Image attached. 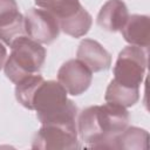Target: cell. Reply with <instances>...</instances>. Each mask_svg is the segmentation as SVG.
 <instances>
[{
	"mask_svg": "<svg viewBox=\"0 0 150 150\" xmlns=\"http://www.w3.org/2000/svg\"><path fill=\"white\" fill-rule=\"evenodd\" d=\"M57 81H43L33 98V110L41 124L77 125V107Z\"/></svg>",
	"mask_w": 150,
	"mask_h": 150,
	"instance_id": "2",
	"label": "cell"
},
{
	"mask_svg": "<svg viewBox=\"0 0 150 150\" xmlns=\"http://www.w3.org/2000/svg\"><path fill=\"white\" fill-rule=\"evenodd\" d=\"M26 35L39 43L49 45L60 34L59 20L48 11L42 8H29L25 15Z\"/></svg>",
	"mask_w": 150,
	"mask_h": 150,
	"instance_id": "6",
	"label": "cell"
},
{
	"mask_svg": "<svg viewBox=\"0 0 150 150\" xmlns=\"http://www.w3.org/2000/svg\"><path fill=\"white\" fill-rule=\"evenodd\" d=\"M121 32L129 45L148 49L150 42V19L148 15H129Z\"/></svg>",
	"mask_w": 150,
	"mask_h": 150,
	"instance_id": "10",
	"label": "cell"
},
{
	"mask_svg": "<svg viewBox=\"0 0 150 150\" xmlns=\"http://www.w3.org/2000/svg\"><path fill=\"white\" fill-rule=\"evenodd\" d=\"M104 100L105 102H111L124 108H129L136 104L139 100V88L127 87L115 80H111L107 87Z\"/></svg>",
	"mask_w": 150,
	"mask_h": 150,
	"instance_id": "12",
	"label": "cell"
},
{
	"mask_svg": "<svg viewBox=\"0 0 150 150\" xmlns=\"http://www.w3.org/2000/svg\"><path fill=\"white\" fill-rule=\"evenodd\" d=\"M26 35L25 30V16L21 15L18 20L11 25L0 28V41L7 46H12L19 38Z\"/></svg>",
	"mask_w": 150,
	"mask_h": 150,
	"instance_id": "16",
	"label": "cell"
},
{
	"mask_svg": "<svg viewBox=\"0 0 150 150\" xmlns=\"http://www.w3.org/2000/svg\"><path fill=\"white\" fill-rule=\"evenodd\" d=\"M91 23L93 18L83 6H81V8L73 15L59 20L60 29L71 38L84 36L89 32Z\"/></svg>",
	"mask_w": 150,
	"mask_h": 150,
	"instance_id": "11",
	"label": "cell"
},
{
	"mask_svg": "<svg viewBox=\"0 0 150 150\" xmlns=\"http://www.w3.org/2000/svg\"><path fill=\"white\" fill-rule=\"evenodd\" d=\"M93 71L80 60L66 61L57 71V82L71 96L83 94L91 84Z\"/></svg>",
	"mask_w": 150,
	"mask_h": 150,
	"instance_id": "7",
	"label": "cell"
},
{
	"mask_svg": "<svg viewBox=\"0 0 150 150\" xmlns=\"http://www.w3.org/2000/svg\"><path fill=\"white\" fill-rule=\"evenodd\" d=\"M116 149L123 150H142L148 148L149 134L144 129L137 127H127L116 136Z\"/></svg>",
	"mask_w": 150,
	"mask_h": 150,
	"instance_id": "13",
	"label": "cell"
},
{
	"mask_svg": "<svg viewBox=\"0 0 150 150\" xmlns=\"http://www.w3.org/2000/svg\"><path fill=\"white\" fill-rule=\"evenodd\" d=\"M43 81H45V79L41 75L33 74V75L27 76L26 79H23L19 83H16V86H15V97H16L18 102L22 107H25L29 110H33L34 95H35L38 88L40 87V84Z\"/></svg>",
	"mask_w": 150,
	"mask_h": 150,
	"instance_id": "14",
	"label": "cell"
},
{
	"mask_svg": "<svg viewBox=\"0 0 150 150\" xmlns=\"http://www.w3.org/2000/svg\"><path fill=\"white\" fill-rule=\"evenodd\" d=\"M21 15L15 0H0V28L11 25Z\"/></svg>",
	"mask_w": 150,
	"mask_h": 150,
	"instance_id": "17",
	"label": "cell"
},
{
	"mask_svg": "<svg viewBox=\"0 0 150 150\" xmlns=\"http://www.w3.org/2000/svg\"><path fill=\"white\" fill-rule=\"evenodd\" d=\"M146 63V49L130 45L117 56L114 66V80L127 87L139 88L145 76Z\"/></svg>",
	"mask_w": 150,
	"mask_h": 150,
	"instance_id": "4",
	"label": "cell"
},
{
	"mask_svg": "<svg viewBox=\"0 0 150 150\" xmlns=\"http://www.w3.org/2000/svg\"><path fill=\"white\" fill-rule=\"evenodd\" d=\"M6 59H7V49H6V47L4 46V43L0 41V70H1V69L4 68V66H5Z\"/></svg>",
	"mask_w": 150,
	"mask_h": 150,
	"instance_id": "18",
	"label": "cell"
},
{
	"mask_svg": "<svg viewBox=\"0 0 150 150\" xmlns=\"http://www.w3.org/2000/svg\"><path fill=\"white\" fill-rule=\"evenodd\" d=\"M39 8L52 13L57 20L68 18L81 8L80 0H34Z\"/></svg>",
	"mask_w": 150,
	"mask_h": 150,
	"instance_id": "15",
	"label": "cell"
},
{
	"mask_svg": "<svg viewBox=\"0 0 150 150\" xmlns=\"http://www.w3.org/2000/svg\"><path fill=\"white\" fill-rule=\"evenodd\" d=\"M127 108L107 102L82 110L76 121L77 134L88 148L116 149V136L129 125Z\"/></svg>",
	"mask_w": 150,
	"mask_h": 150,
	"instance_id": "1",
	"label": "cell"
},
{
	"mask_svg": "<svg viewBox=\"0 0 150 150\" xmlns=\"http://www.w3.org/2000/svg\"><path fill=\"white\" fill-rule=\"evenodd\" d=\"M128 18L129 11L122 0H108L97 14V25L107 32H121Z\"/></svg>",
	"mask_w": 150,
	"mask_h": 150,
	"instance_id": "9",
	"label": "cell"
},
{
	"mask_svg": "<svg viewBox=\"0 0 150 150\" xmlns=\"http://www.w3.org/2000/svg\"><path fill=\"white\" fill-rule=\"evenodd\" d=\"M11 49L4 66L5 75L9 81L16 84L41 70L46 60V49L41 43L23 35L11 46Z\"/></svg>",
	"mask_w": 150,
	"mask_h": 150,
	"instance_id": "3",
	"label": "cell"
},
{
	"mask_svg": "<svg viewBox=\"0 0 150 150\" xmlns=\"http://www.w3.org/2000/svg\"><path fill=\"white\" fill-rule=\"evenodd\" d=\"M32 148L42 150L80 149L77 125L42 124L33 138Z\"/></svg>",
	"mask_w": 150,
	"mask_h": 150,
	"instance_id": "5",
	"label": "cell"
},
{
	"mask_svg": "<svg viewBox=\"0 0 150 150\" xmlns=\"http://www.w3.org/2000/svg\"><path fill=\"white\" fill-rule=\"evenodd\" d=\"M76 56L93 73L107 70L111 66V55L100 42L91 39H84L80 42Z\"/></svg>",
	"mask_w": 150,
	"mask_h": 150,
	"instance_id": "8",
	"label": "cell"
}]
</instances>
